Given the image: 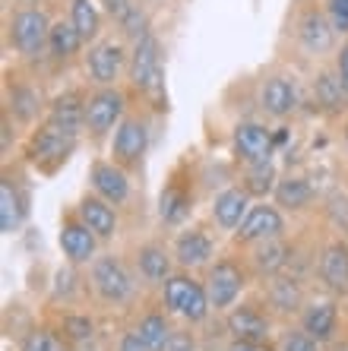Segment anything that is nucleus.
Segmentation results:
<instances>
[{
	"instance_id": "nucleus-1",
	"label": "nucleus",
	"mask_w": 348,
	"mask_h": 351,
	"mask_svg": "<svg viewBox=\"0 0 348 351\" xmlns=\"http://www.w3.org/2000/svg\"><path fill=\"white\" fill-rule=\"evenodd\" d=\"M130 82L139 92H146L155 105H165V70H162V48L152 32L143 35L130 58Z\"/></svg>"
},
{
	"instance_id": "nucleus-2",
	"label": "nucleus",
	"mask_w": 348,
	"mask_h": 351,
	"mask_svg": "<svg viewBox=\"0 0 348 351\" xmlns=\"http://www.w3.org/2000/svg\"><path fill=\"white\" fill-rule=\"evenodd\" d=\"M165 304H168V311L181 313V317L190 319V323L206 319V313H209V307H212L206 288H202L200 282H194L190 276H171L168 282H165Z\"/></svg>"
},
{
	"instance_id": "nucleus-3",
	"label": "nucleus",
	"mask_w": 348,
	"mask_h": 351,
	"mask_svg": "<svg viewBox=\"0 0 348 351\" xmlns=\"http://www.w3.org/2000/svg\"><path fill=\"white\" fill-rule=\"evenodd\" d=\"M51 38V25L45 19L41 10H19L16 16L10 19V41H13V48L25 58H35L41 54V48L48 45Z\"/></svg>"
},
{
	"instance_id": "nucleus-4",
	"label": "nucleus",
	"mask_w": 348,
	"mask_h": 351,
	"mask_svg": "<svg viewBox=\"0 0 348 351\" xmlns=\"http://www.w3.org/2000/svg\"><path fill=\"white\" fill-rule=\"evenodd\" d=\"M92 285L108 304H124L133 294V278L117 256H98L92 266Z\"/></svg>"
},
{
	"instance_id": "nucleus-5",
	"label": "nucleus",
	"mask_w": 348,
	"mask_h": 351,
	"mask_svg": "<svg viewBox=\"0 0 348 351\" xmlns=\"http://www.w3.org/2000/svg\"><path fill=\"white\" fill-rule=\"evenodd\" d=\"M124 114V95L117 89H98L86 98V127L92 136H105Z\"/></svg>"
},
{
	"instance_id": "nucleus-6",
	"label": "nucleus",
	"mask_w": 348,
	"mask_h": 351,
	"mask_svg": "<svg viewBox=\"0 0 348 351\" xmlns=\"http://www.w3.org/2000/svg\"><path fill=\"white\" fill-rule=\"evenodd\" d=\"M244 288V276L231 260H222L209 269V278H206V294H209V304L216 311H225L237 301V294Z\"/></svg>"
},
{
	"instance_id": "nucleus-7",
	"label": "nucleus",
	"mask_w": 348,
	"mask_h": 351,
	"mask_svg": "<svg viewBox=\"0 0 348 351\" xmlns=\"http://www.w3.org/2000/svg\"><path fill=\"white\" fill-rule=\"evenodd\" d=\"M73 143H76V136H67V133L54 130L51 123H45V127L32 136V143H29V158H32L35 165L54 168V165H60L67 156H70Z\"/></svg>"
},
{
	"instance_id": "nucleus-8",
	"label": "nucleus",
	"mask_w": 348,
	"mask_h": 351,
	"mask_svg": "<svg viewBox=\"0 0 348 351\" xmlns=\"http://www.w3.org/2000/svg\"><path fill=\"white\" fill-rule=\"evenodd\" d=\"M149 146V133H146V123L137 121V117H127V121L117 123V133H114V143H111V156L114 162L121 165H133L143 158Z\"/></svg>"
},
{
	"instance_id": "nucleus-9",
	"label": "nucleus",
	"mask_w": 348,
	"mask_h": 351,
	"mask_svg": "<svg viewBox=\"0 0 348 351\" xmlns=\"http://www.w3.org/2000/svg\"><path fill=\"white\" fill-rule=\"evenodd\" d=\"M272 143H275L272 133H269L266 127H259V123H237L235 127V149L247 165L269 162V156H272Z\"/></svg>"
},
{
	"instance_id": "nucleus-10",
	"label": "nucleus",
	"mask_w": 348,
	"mask_h": 351,
	"mask_svg": "<svg viewBox=\"0 0 348 351\" xmlns=\"http://www.w3.org/2000/svg\"><path fill=\"white\" fill-rule=\"evenodd\" d=\"M282 234V215L275 206H253L237 225V241H269Z\"/></svg>"
},
{
	"instance_id": "nucleus-11",
	"label": "nucleus",
	"mask_w": 348,
	"mask_h": 351,
	"mask_svg": "<svg viewBox=\"0 0 348 351\" xmlns=\"http://www.w3.org/2000/svg\"><path fill=\"white\" fill-rule=\"evenodd\" d=\"M121 66H124V48L114 45V41L95 45V48L89 51V58H86V70H89V76L98 86H108V82L117 80Z\"/></svg>"
},
{
	"instance_id": "nucleus-12",
	"label": "nucleus",
	"mask_w": 348,
	"mask_h": 351,
	"mask_svg": "<svg viewBox=\"0 0 348 351\" xmlns=\"http://www.w3.org/2000/svg\"><path fill=\"white\" fill-rule=\"evenodd\" d=\"M320 278L332 294H348V244L336 241L320 256Z\"/></svg>"
},
{
	"instance_id": "nucleus-13",
	"label": "nucleus",
	"mask_w": 348,
	"mask_h": 351,
	"mask_svg": "<svg viewBox=\"0 0 348 351\" xmlns=\"http://www.w3.org/2000/svg\"><path fill=\"white\" fill-rule=\"evenodd\" d=\"M45 123H51L54 130L67 133V136H76L80 127L86 123V101H82L76 92H67V95H60L54 105H51V114Z\"/></svg>"
},
{
	"instance_id": "nucleus-14",
	"label": "nucleus",
	"mask_w": 348,
	"mask_h": 351,
	"mask_svg": "<svg viewBox=\"0 0 348 351\" xmlns=\"http://www.w3.org/2000/svg\"><path fill=\"white\" fill-rule=\"evenodd\" d=\"M92 187H95V193L102 196V199H108V203H124V199L130 196L127 174L111 162H95L92 165Z\"/></svg>"
},
{
	"instance_id": "nucleus-15",
	"label": "nucleus",
	"mask_w": 348,
	"mask_h": 351,
	"mask_svg": "<svg viewBox=\"0 0 348 351\" xmlns=\"http://www.w3.org/2000/svg\"><path fill=\"white\" fill-rule=\"evenodd\" d=\"M259 105H263L266 114L285 117V114H292L294 105H298V92H294V86L285 76H272L259 89Z\"/></svg>"
},
{
	"instance_id": "nucleus-16",
	"label": "nucleus",
	"mask_w": 348,
	"mask_h": 351,
	"mask_svg": "<svg viewBox=\"0 0 348 351\" xmlns=\"http://www.w3.org/2000/svg\"><path fill=\"white\" fill-rule=\"evenodd\" d=\"M80 221L89 225V231H95V237H111L117 231V215H114L111 203L102 196H82L80 203Z\"/></svg>"
},
{
	"instance_id": "nucleus-17",
	"label": "nucleus",
	"mask_w": 348,
	"mask_h": 351,
	"mask_svg": "<svg viewBox=\"0 0 348 351\" xmlns=\"http://www.w3.org/2000/svg\"><path fill=\"white\" fill-rule=\"evenodd\" d=\"M247 206H251V193H247V190H237V187L222 190V193L216 196V206H212V219L219 221L222 228L231 231L244 221V215L251 213Z\"/></svg>"
},
{
	"instance_id": "nucleus-18",
	"label": "nucleus",
	"mask_w": 348,
	"mask_h": 351,
	"mask_svg": "<svg viewBox=\"0 0 348 351\" xmlns=\"http://www.w3.org/2000/svg\"><path fill=\"white\" fill-rule=\"evenodd\" d=\"M95 231H89V225L82 221H67L60 228V247L70 263H86L89 256H95Z\"/></svg>"
},
{
	"instance_id": "nucleus-19",
	"label": "nucleus",
	"mask_w": 348,
	"mask_h": 351,
	"mask_svg": "<svg viewBox=\"0 0 348 351\" xmlns=\"http://www.w3.org/2000/svg\"><path fill=\"white\" fill-rule=\"evenodd\" d=\"M228 332L244 342H266L269 335V319L257 313L253 307H235L228 313Z\"/></svg>"
},
{
	"instance_id": "nucleus-20",
	"label": "nucleus",
	"mask_w": 348,
	"mask_h": 351,
	"mask_svg": "<svg viewBox=\"0 0 348 351\" xmlns=\"http://www.w3.org/2000/svg\"><path fill=\"white\" fill-rule=\"evenodd\" d=\"M25 213V199L23 193H19V187L13 184V178H3L0 180V231L3 234H13L19 225V219H23Z\"/></svg>"
},
{
	"instance_id": "nucleus-21",
	"label": "nucleus",
	"mask_w": 348,
	"mask_h": 351,
	"mask_svg": "<svg viewBox=\"0 0 348 351\" xmlns=\"http://www.w3.org/2000/svg\"><path fill=\"white\" fill-rule=\"evenodd\" d=\"M332 29H336V25H329L323 16H320V13H314V10H310L308 16L301 19L298 35H301V41H304V48H308V51L323 54V51L332 48Z\"/></svg>"
},
{
	"instance_id": "nucleus-22",
	"label": "nucleus",
	"mask_w": 348,
	"mask_h": 351,
	"mask_svg": "<svg viewBox=\"0 0 348 351\" xmlns=\"http://www.w3.org/2000/svg\"><path fill=\"white\" fill-rule=\"evenodd\" d=\"M174 256L181 266H202L212 256V241L202 231H184L174 244Z\"/></svg>"
},
{
	"instance_id": "nucleus-23",
	"label": "nucleus",
	"mask_w": 348,
	"mask_h": 351,
	"mask_svg": "<svg viewBox=\"0 0 348 351\" xmlns=\"http://www.w3.org/2000/svg\"><path fill=\"white\" fill-rule=\"evenodd\" d=\"M288 247L282 244V241H275V237H269V241H263V244L253 250V266H257L259 276H275V272L285 269V263H288Z\"/></svg>"
},
{
	"instance_id": "nucleus-24",
	"label": "nucleus",
	"mask_w": 348,
	"mask_h": 351,
	"mask_svg": "<svg viewBox=\"0 0 348 351\" xmlns=\"http://www.w3.org/2000/svg\"><path fill=\"white\" fill-rule=\"evenodd\" d=\"M82 35H80V29H76L73 23H54L51 25V38H48V48H51V54L54 58H60V60H67V58H73L76 51L82 48Z\"/></svg>"
},
{
	"instance_id": "nucleus-25",
	"label": "nucleus",
	"mask_w": 348,
	"mask_h": 351,
	"mask_svg": "<svg viewBox=\"0 0 348 351\" xmlns=\"http://www.w3.org/2000/svg\"><path fill=\"white\" fill-rule=\"evenodd\" d=\"M304 332L314 335L316 342H326L336 332V307L332 304H314L304 311Z\"/></svg>"
},
{
	"instance_id": "nucleus-26",
	"label": "nucleus",
	"mask_w": 348,
	"mask_h": 351,
	"mask_svg": "<svg viewBox=\"0 0 348 351\" xmlns=\"http://www.w3.org/2000/svg\"><path fill=\"white\" fill-rule=\"evenodd\" d=\"M310 196H314V190L304 178H285L275 184V203L285 209H304L310 203Z\"/></svg>"
},
{
	"instance_id": "nucleus-27",
	"label": "nucleus",
	"mask_w": 348,
	"mask_h": 351,
	"mask_svg": "<svg viewBox=\"0 0 348 351\" xmlns=\"http://www.w3.org/2000/svg\"><path fill=\"white\" fill-rule=\"evenodd\" d=\"M139 272L149 278V282H168L171 278V260L162 247H143L139 250Z\"/></svg>"
},
{
	"instance_id": "nucleus-28",
	"label": "nucleus",
	"mask_w": 348,
	"mask_h": 351,
	"mask_svg": "<svg viewBox=\"0 0 348 351\" xmlns=\"http://www.w3.org/2000/svg\"><path fill=\"white\" fill-rule=\"evenodd\" d=\"M139 339L149 345V351H165L171 342V326L165 323V317H159V313H149V317L139 319Z\"/></svg>"
},
{
	"instance_id": "nucleus-29",
	"label": "nucleus",
	"mask_w": 348,
	"mask_h": 351,
	"mask_svg": "<svg viewBox=\"0 0 348 351\" xmlns=\"http://www.w3.org/2000/svg\"><path fill=\"white\" fill-rule=\"evenodd\" d=\"M70 23L80 29V35L86 41L95 38L98 29H102V19H98V10L92 0H73V3H70Z\"/></svg>"
},
{
	"instance_id": "nucleus-30",
	"label": "nucleus",
	"mask_w": 348,
	"mask_h": 351,
	"mask_svg": "<svg viewBox=\"0 0 348 351\" xmlns=\"http://www.w3.org/2000/svg\"><path fill=\"white\" fill-rule=\"evenodd\" d=\"M314 89H316V105H323L326 111H339L342 101H348L339 76H332V73H320V76H316Z\"/></svg>"
},
{
	"instance_id": "nucleus-31",
	"label": "nucleus",
	"mask_w": 348,
	"mask_h": 351,
	"mask_svg": "<svg viewBox=\"0 0 348 351\" xmlns=\"http://www.w3.org/2000/svg\"><path fill=\"white\" fill-rule=\"evenodd\" d=\"M247 184H244V190L251 196H266L275 190V168L269 162H253L251 168H247Z\"/></svg>"
},
{
	"instance_id": "nucleus-32",
	"label": "nucleus",
	"mask_w": 348,
	"mask_h": 351,
	"mask_svg": "<svg viewBox=\"0 0 348 351\" xmlns=\"http://www.w3.org/2000/svg\"><path fill=\"white\" fill-rule=\"evenodd\" d=\"M187 209H190V199H187L184 190L178 187H168L162 193V203H159V213H162V219L168 221V225H178L181 219L187 215Z\"/></svg>"
},
{
	"instance_id": "nucleus-33",
	"label": "nucleus",
	"mask_w": 348,
	"mask_h": 351,
	"mask_svg": "<svg viewBox=\"0 0 348 351\" xmlns=\"http://www.w3.org/2000/svg\"><path fill=\"white\" fill-rule=\"evenodd\" d=\"M269 301L279 307V311H298L301 304V288L288 278H272V285H269Z\"/></svg>"
},
{
	"instance_id": "nucleus-34",
	"label": "nucleus",
	"mask_w": 348,
	"mask_h": 351,
	"mask_svg": "<svg viewBox=\"0 0 348 351\" xmlns=\"http://www.w3.org/2000/svg\"><path fill=\"white\" fill-rule=\"evenodd\" d=\"M10 108H13V114H16L19 121L29 123L38 114V95H35L29 86H13V89H10Z\"/></svg>"
},
{
	"instance_id": "nucleus-35",
	"label": "nucleus",
	"mask_w": 348,
	"mask_h": 351,
	"mask_svg": "<svg viewBox=\"0 0 348 351\" xmlns=\"http://www.w3.org/2000/svg\"><path fill=\"white\" fill-rule=\"evenodd\" d=\"M23 351H64L60 342H57V335L48 332V329H35L23 339Z\"/></svg>"
},
{
	"instance_id": "nucleus-36",
	"label": "nucleus",
	"mask_w": 348,
	"mask_h": 351,
	"mask_svg": "<svg viewBox=\"0 0 348 351\" xmlns=\"http://www.w3.org/2000/svg\"><path fill=\"white\" fill-rule=\"evenodd\" d=\"M146 25H149V23H146V13H143L139 7H133V10L127 13V16L121 19V29L130 35V38H137V41L143 38V35H149Z\"/></svg>"
},
{
	"instance_id": "nucleus-37",
	"label": "nucleus",
	"mask_w": 348,
	"mask_h": 351,
	"mask_svg": "<svg viewBox=\"0 0 348 351\" xmlns=\"http://www.w3.org/2000/svg\"><path fill=\"white\" fill-rule=\"evenodd\" d=\"M64 332L73 342H86L92 339V319L89 317H64Z\"/></svg>"
},
{
	"instance_id": "nucleus-38",
	"label": "nucleus",
	"mask_w": 348,
	"mask_h": 351,
	"mask_svg": "<svg viewBox=\"0 0 348 351\" xmlns=\"http://www.w3.org/2000/svg\"><path fill=\"white\" fill-rule=\"evenodd\" d=\"M282 351H320V345L308 332H288L282 339Z\"/></svg>"
},
{
	"instance_id": "nucleus-39",
	"label": "nucleus",
	"mask_w": 348,
	"mask_h": 351,
	"mask_svg": "<svg viewBox=\"0 0 348 351\" xmlns=\"http://www.w3.org/2000/svg\"><path fill=\"white\" fill-rule=\"evenodd\" d=\"M329 16L339 32H348V0H329Z\"/></svg>"
},
{
	"instance_id": "nucleus-40",
	"label": "nucleus",
	"mask_w": 348,
	"mask_h": 351,
	"mask_svg": "<svg viewBox=\"0 0 348 351\" xmlns=\"http://www.w3.org/2000/svg\"><path fill=\"white\" fill-rule=\"evenodd\" d=\"M73 272L70 269H60L57 272V285H54V294L57 298H70V294H73Z\"/></svg>"
},
{
	"instance_id": "nucleus-41",
	"label": "nucleus",
	"mask_w": 348,
	"mask_h": 351,
	"mask_svg": "<svg viewBox=\"0 0 348 351\" xmlns=\"http://www.w3.org/2000/svg\"><path fill=\"white\" fill-rule=\"evenodd\" d=\"M102 3H105V10L111 13L114 19H117V23H121L130 10H133V3H130V0H102Z\"/></svg>"
},
{
	"instance_id": "nucleus-42",
	"label": "nucleus",
	"mask_w": 348,
	"mask_h": 351,
	"mask_svg": "<svg viewBox=\"0 0 348 351\" xmlns=\"http://www.w3.org/2000/svg\"><path fill=\"white\" fill-rule=\"evenodd\" d=\"M117 351H149V345L139 339V332H127L121 342H117Z\"/></svg>"
},
{
	"instance_id": "nucleus-43",
	"label": "nucleus",
	"mask_w": 348,
	"mask_h": 351,
	"mask_svg": "<svg viewBox=\"0 0 348 351\" xmlns=\"http://www.w3.org/2000/svg\"><path fill=\"white\" fill-rule=\"evenodd\" d=\"M336 66H339V82H342V89H345V98H348V41L342 45L339 51V60H336Z\"/></svg>"
},
{
	"instance_id": "nucleus-44",
	"label": "nucleus",
	"mask_w": 348,
	"mask_h": 351,
	"mask_svg": "<svg viewBox=\"0 0 348 351\" xmlns=\"http://www.w3.org/2000/svg\"><path fill=\"white\" fill-rule=\"evenodd\" d=\"M165 351H194V339H190L187 332H174Z\"/></svg>"
},
{
	"instance_id": "nucleus-45",
	"label": "nucleus",
	"mask_w": 348,
	"mask_h": 351,
	"mask_svg": "<svg viewBox=\"0 0 348 351\" xmlns=\"http://www.w3.org/2000/svg\"><path fill=\"white\" fill-rule=\"evenodd\" d=\"M228 351H272L266 342H244V339H235Z\"/></svg>"
},
{
	"instance_id": "nucleus-46",
	"label": "nucleus",
	"mask_w": 348,
	"mask_h": 351,
	"mask_svg": "<svg viewBox=\"0 0 348 351\" xmlns=\"http://www.w3.org/2000/svg\"><path fill=\"white\" fill-rule=\"evenodd\" d=\"M10 143H13V130H10V117H3V123H0V149L7 152Z\"/></svg>"
}]
</instances>
